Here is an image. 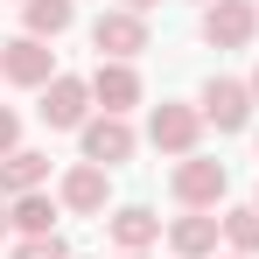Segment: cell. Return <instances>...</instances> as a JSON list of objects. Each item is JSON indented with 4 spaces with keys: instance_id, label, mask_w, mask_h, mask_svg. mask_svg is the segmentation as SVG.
Segmentation results:
<instances>
[{
    "instance_id": "cell-11",
    "label": "cell",
    "mask_w": 259,
    "mask_h": 259,
    "mask_svg": "<svg viewBox=\"0 0 259 259\" xmlns=\"http://www.w3.org/2000/svg\"><path fill=\"white\" fill-rule=\"evenodd\" d=\"M105 175H112V168H98V161H77V168L63 175V203H70L77 217H98V210H105Z\"/></svg>"
},
{
    "instance_id": "cell-17",
    "label": "cell",
    "mask_w": 259,
    "mask_h": 259,
    "mask_svg": "<svg viewBox=\"0 0 259 259\" xmlns=\"http://www.w3.org/2000/svg\"><path fill=\"white\" fill-rule=\"evenodd\" d=\"M14 259H70V245L49 231V238H21V245H14Z\"/></svg>"
},
{
    "instance_id": "cell-14",
    "label": "cell",
    "mask_w": 259,
    "mask_h": 259,
    "mask_svg": "<svg viewBox=\"0 0 259 259\" xmlns=\"http://www.w3.org/2000/svg\"><path fill=\"white\" fill-rule=\"evenodd\" d=\"M21 14H28V35H35V42H56V35L77 21V0H21Z\"/></svg>"
},
{
    "instance_id": "cell-22",
    "label": "cell",
    "mask_w": 259,
    "mask_h": 259,
    "mask_svg": "<svg viewBox=\"0 0 259 259\" xmlns=\"http://www.w3.org/2000/svg\"><path fill=\"white\" fill-rule=\"evenodd\" d=\"M126 259H140V252H126Z\"/></svg>"
},
{
    "instance_id": "cell-12",
    "label": "cell",
    "mask_w": 259,
    "mask_h": 259,
    "mask_svg": "<svg viewBox=\"0 0 259 259\" xmlns=\"http://www.w3.org/2000/svg\"><path fill=\"white\" fill-rule=\"evenodd\" d=\"M161 238V217L147 210V203H126V210H112V245L119 252H147Z\"/></svg>"
},
{
    "instance_id": "cell-19",
    "label": "cell",
    "mask_w": 259,
    "mask_h": 259,
    "mask_svg": "<svg viewBox=\"0 0 259 259\" xmlns=\"http://www.w3.org/2000/svg\"><path fill=\"white\" fill-rule=\"evenodd\" d=\"M7 224H14V196H0V238H7Z\"/></svg>"
},
{
    "instance_id": "cell-8",
    "label": "cell",
    "mask_w": 259,
    "mask_h": 259,
    "mask_svg": "<svg viewBox=\"0 0 259 259\" xmlns=\"http://www.w3.org/2000/svg\"><path fill=\"white\" fill-rule=\"evenodd\" d=\"M203 119H210L217 133H238L245 119H252V84H238V77H210V84H203Z\"/></svg>"
},
{
    "instance_id": "cell-25",
    "label": "cell",
    "mask_w": 259,
    "mask_h": 259,
    "mask_svg": "<svg viewBox=\"0 0 259 259\" xmlns=\"http://www.w3.org/2000/svg\"><path fill=\"white\" fill-rule=\"evenodd\" d=\"M252 210H259V203H252Z\"/></svg>"
},
{
    "instance_id": "cell-2",
    "label": "cell",
    "mask_w": 259,
    "mask_h": 259,
    "mask_svg": "<svg viewBox=\"0 0 259 259\" xmlns=\"http://www.w3.org/2000/svg\"><path fill=\"white\" fill-rule=\"evenodd\" d=\"M91 105H98V98H91V77H63V70H56V77L42 84V105H35V112H42V126L70 133V126L91 119Z\"/></svg>"
},
{
    "instance_id": "cell-10",
    "label": "cell",
    "mask_w": 259,
    "mask_h": 259,
    "mask_svg": "<svg viewBox=\"0 0 259 259\" xmlns=\"http://www.w3.org/2000/svg\"><path fill=\"white\" fill-rule=\"evenodd\" d=\"M91 98H98L105 112L140 105V70H133V63H98V70H91Z\"/></svg>"
},
{
    "instance_id": "cell-24",
    "label": "cell",
    "mask_w": 259,
    "mask_h": 259,
    "mask_svg": "<svg viewBox=\"0 0 259 259\" xmlns=\"http://www.w3.org/2000/svg\"><path fill=\"white\" fill-rule=\"evenodd\" d=\"M231 259H238V252H231Z\"/></svg>"
},
{
    "instance_id": "cell-5",
    "label": "cell",
    "mask_w": 259,
    "mask_h": 259,
    "mask_svg": "<svg viewBox=\"0 0 259 259\" xmlns=\"http://www.w3.org/2000/svg\"><path fill=\"white\" fill-rule=\"evenodd\" d=\"M224 189H231L224 161H203V154L175 161V203H182V210H210V203L224 196Z\"/></svg>"
},
{
    "instance_id": "cell-7",
    "label": "cell",
    "mask_w": 259,
    "mask_h": 259,
    "mask_svg": "<svg viewBox=\"0 0 259 259\" xmlns=\"http://www.w3.org/2000/svg\"><path fill=\"white\" fill-rule=\"evenodd\" d=\"M84 161H98V168H119L133 154V126H126V112H98V119H84Z\"/></svg>"
},
{
    "instance_id": "cell-9",
    "label": "cell",
    "mask_w": 259,
    "mask_h": 259,
    "mask_svg": "<svg viewBox=\"0 0 259 259\" xmlns=\"http://www.w3.org/2000/svg\"><path fill=\"white\" fill-rule=\"evenodd\" d=\"M217 238H224V217H210V210H189V217L168 224V245H175L182 259H210Z\"/></svg>"
},
{
    "instance_id": "cell-16",
    "label": "cell",
    "mask_w": 259,
    "mask_h": 259,
    "mask_svg": "<svg viewBox=\"0 0 259 259\" xmlns=\"http://www.w3.org/2000/svg\"><path fill=\"white\" fill-rule=\"evenodd\" d=\"M224 238H231V252H238V259L259 252V210H252V203H245V210H224Z\"/></svg>"
},
{
    "instance_id": "cell-3",
    "label": "cell",
    "mask_w": 259,
    "mask_h": 259,
    "mask_svg": "<svg viewBox=\"0 0 259 259\" xmlns=\"http://www.w3.org/2000/svg\"><path fill=\"white\" fill-rule=\"evenodd\" d=\"M0 77H7V84L42 91L49 77H56V49H49V42H35V35H14V42H0Z\"/></svg>"
},
{
    "instance_id": "cell-18",
    "label": "cell",
    "mask_w": 259,
    "mask_h": 259,
    "mask_svg": "<svg viewBox=\"0 0 259 259\" xmlns=\"http://www.w3.org/2000/svg\"><path fill=\"white\" fill-rule=\"evenodd\" d=\"M14 147H21V119H14V112H7V105H0V161H7V154H14Z\"/></svg>"
},
{
    "instance_id": "cell-4",
    "label": "cell",
    "mask_w": 259,
    "mask_h": 259,
    "mask_svg": "<svg viewBox=\"0 0 259 259\" xmlns=\"http://www.w3.org/2000/svg\"><path fill=\"white\" fill-rule=\"evenodd\" d=\"M259 35V7L252 0H210L203 7V42L210 49H245Z\"/></svg>"
},
{
    "instance_id": "cell-23",
    "label": "cell",
    "mask_w": 259,
    "mask_h": 259,
    "mask_svg": "<svg viewBox=\"0 0 259 259\" xmlns=\"http://www.w3.org/2000/svg\"><path fill=\"white\" fill-rule=\"evenodd\" d=\"M203 7H210V0H203Z\"/></svg>"
},
{
    "instance_id": "cell-21",
    "label": "cell",
    "mask_w": 259,
    "mask_h": 259,
    "mask_svg": "<svg viewBox=\"0 0 259 259\" xmlns=\"http://www.w3.org/2000/svg\"><path fill=\"white\" fill-rule=\"evenodd\" d=\"M245 84H252V105H259V70H252V77H245Z\"/></svg>"
},
{
    "instance_id": "cell-1",
    "label": "cell",
    "mask_w": 259,
    "mask_h": 259,
    "mask_svg": "<svg viewBox=\"0 0 259 259\" xmlns=\"http://www.w3.org/2000/svg\"><path fill=\"white\" fill-rule=\"evenodd\" d=\"M91 49H98V63H133V56L147 49V21H140L133 7H105V14L91 21Z\"/></svg>"
},
{
    "instance_id": "cell-13",
    "label": "cell",
    "mask_w": 259,
    "mask_h": 259,
    "mask_svg": "<svg viewBox=\"0 0 259 259\" xmlns=\"http://www.w3.org/2000/svg\"><path fill=\"white\" fill-rule=\"evenodd\" d=\"M42 175H49V154L14 147V154L0 161V196H28V189H42Z\"/></svg>"
},
{
    "instance_id": "cell-20",
    "label": "cell",
    "mask_w": 259,
    "mask_h": 259,
    "mask_svg": "<svg viewBox=\"0 0 259 259\" xmlns=\"http://www.w3.org/2000/svg\"><path fill=\"white\" fill-rule=\"evenodd\" d=\"M126 7H133V14H147V7H161V0H126Z\"/></svg>"
},
{
    "instance_id": "cell-6",
    "label": "cell",
    "mask_w": 259,
    "mask_h": 259,
    "mask_svg": "<svg viewBox=\"0 0 259 259\" xmlns=\"http://www.w3.org/2000/svg\"><path fill=\"white\" fill-rule=\"evenodd\" d=\"M196 133H203V112L196 105H154V119H147V140L161 147V154H196Z\"/></svg>"
},
{
    "instance_id": "cell-15",
    "label": "cell",
    "mask_w": 259,
    "mask_h": 259,
    "mask_svg": "<svg viewBox=\"0 0 259 259\" xmlns=\"http://www.w3.org/2000/svg\"><path fill=\"white\" fill-rule=\"evenodd\" d=\"M14 224H21L28 238H49V224H56V203H49L42 189H28V196H14Z\"/></svg>"
}]
</instances>
